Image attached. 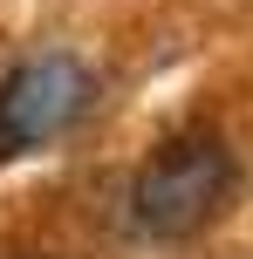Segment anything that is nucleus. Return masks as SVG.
Returning <instances> with one entry per match:
<instances>
[{
  "mask_svg": "<svg viewBox=\"0 0 253 259\" xmlns=\"http://www.w3.org/2000/svg\"><path fill=\"white\" fill-rule=\"evenodd\" d=\"M233 191V150L205 130L171 137L130 178V225L144 239H192Z\"/></svg>",
  "mask_w": 253,
  "mask_h": 259,
  "instance_id": "f257e3e1",
  "label": "nucleus"
},
{
  "mask_svg": "<svg viewBox=\"0 0 253 259\" xmlns=\"http://www.w3.org/2000/svg\"><path fill=\"white\" fill-rule=\"evenodd\" d=\"M89 109V75L68 55H34L0 82V150H34Z\"/></svg>",
  "mask_w": 253,
  "mask_h": 259,
  "instance_id": "f03ea898",
  "label": "nucleus"
}]
</instances>
